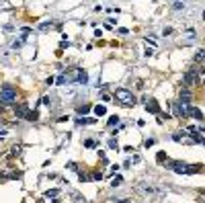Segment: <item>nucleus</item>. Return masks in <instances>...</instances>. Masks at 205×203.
<instances>
[{
	"mask_svg": "<svg viewBox=\"0 0 205 203\" xmlns=\"http://www.w3.org/2000/svg\"><path fill=\"white\" fill-rule=\"evenodd\" d=\"M189 117H195L197 121H203V113H201L199 109H195V107H191V109H189Z\"/></svg>",
	"mask_w": 205,
	"mask_h": 203,
	"instance_id": "obj_8",
	"label": "nucleus"
},
{
	"mask_svg": "<svg viewBox=\"0 0 205 203\" xmlns=\"http://www.w3.org/2000/svg\"><path fill=\"white\" fill-rule=\"evenodd\" d=\"M90 111V105H82V107H78V115H82V113H88Z\"/></svg>",
	"mask_w": 205,
	"mask_h": 203,
	"instance_id": "obj_17",
	"label": "nucleus"
},
{
	"mask_svg": "<svg viewBox=\"0 0 205 203\" xmlns=\"http://www.w3.org/2000/svg\"><path fill=\"white\" fill-rule=\"evenodd\" d=\"M76 82H80V84H86V82H88V74H86V70H80L78 80H76Z\"/></svg>",
	"mask_w": 205,
	"mask_h": 203,
	"instance_id": "obj_11",
	"label": "nucleus"
},
{
	"mask_svg": "<svg viewBox=\"0 0 205 203\" xmlns=\"http://www.w3.org/2000/svg\"><path fill=\"white\" fill-rule=\"evenodd\" d=\"M193 60H195V62H201V60H205V49H197Z\"/></svg>",
	"mask_w": 205,
	"mask_h": 203,
	"instance_id": "obj_12",
	"label": "nucleus"
},
{
	"mask_svg": "<svg viewBox=\"0 0 205 203\" xmlns=\"http://www.w3.org/2000/svg\"><path fill=\"white\" fill-rule=\"evenodd\" d=\"M156 160H158V162H162V160H166V154H164V152H158V156H156Z\"/></svg>",
	"mask_w": 205,
	"mask_h": 203,
	"instance_id": "obj_22",
	"label": "nucleus"
},
{
	"mask_svg": "<svg viewBox=\"0 0 205 203\" xmlns=\"http://www.w3.org/2000/svg\"><path fill=\"white\" fill-rule=\"evenodd\" d=\"M146 148H150V146H154V140H146V144H144Z\"/></svg>",
	"mask_w": 205,
	"mask_h": 203,
	"instance_id": "obj_29",
	"label": "nucleus"
},
{
	"mask_svg": "<svg viewBox=\"0 0 205 203\" xmlns=\"http://www.w3.org/2000/svg\"><path fill=\"white\" fill-rule=\"evenodd\" d=\"M14 113H17V119H25L27 113H29V105H27V103L17 105V107H14Z\"/></svg>",
	"mask_w": 205,
	"mask_h": 203,
	"instance_id": "obj_4",
	"label": "nucleus"
},
{
	"mask_svg": "<svg viewBox=\"0 0 205 203\" xmlns=\"http://www.w3.org/2000/svg\"><path fill=\"white\" fill-rule=\"evenodd\" d=\"M88 123H96V119H92V117H82V119H76V125H88Z\"/></svg>",
	"mask_w": 205,
	"mask_h": 203,
	"instance_id": "obj_10",
	"label": "nucleus"
},
{
	"mask_svg": "<svg viewBox=\"0 0 205 203\" xmlns=\"http://www.w3.org/2000/svg\"><path fill=\"white\" fill-rule=\"evenodd\" d=\"M115 203H131V201H125V199H121V201H115Z\"/></svg>",
	"mask_w": 205,
	"mask_h": 203,
	"instance_id": "obj_31",
	"label": "nucleus"
},
{
	"mask_svg": "<svg viewBox=\"0 0 205 203\" xmlns=\"http://www.w3.org/2000/svg\"><path fill=\"white\" fill-rule=\"evenodd\" d=\"M41 103H43V105H47V107H49V103H51V101H49V96H43V99H41Z\"/></svg>",
	"mask_w": 205,
	"mask_h": 203,
	"instance_id": "obj_25",
	"label": "nucleus"
},
{
	"mask_svg": "<svg viewBox=\"0 0 205 203\" xmlns=\"http://www.w3.org/2000/svg\"><path fill=\"white\" fill-rule=\"evenodd\" d=\"M174 117H178V119H187L189 117V103H185V101H178V103H174Z\"/></svg>",
	"mask_w": 205,
	"mask_h": 203,
	"instance_id": "obj_3",
	"label": "nucleus"
},
{
	"mask_svg": "<svg viewBox=\"0 0 205 203\" xmlns=\"http://www.w3.org/2000/svg\"><path fill=\"white\" fill-rule=\"evenodd\" d=\"M144 55H146V58H150V55H154V51H152V49H148V47H146V53H144Z\"/></svg>",
	"mask_w": 205,
	"mask_h": 203,
	"instance_id": "obj_28",
	"label": "nucleus"
},
{
	"mask_svg": "<svg viewBox=\"0 0 205 203\" xmlns=\"http://www.w3.org/2000/svg\"><path fill=\"white\" fill-rule=\"evenodd\" d=\"M68 119H70V117H68V115H62V117H58V119H55V121H58V123H64V121H68Z\"/></svg>",
	"mask_w": 205,
	"mask_h": 203,
	"instance_id": "obj_23",
	"label": "nucleus"
},
{
	"mask_svg": "<svg viewBox=\"0 0 205 203\" xmlns=\"http://www.w3.org/2000/svg\"><path fill=\"white\" fill-rule=\"evenodd\" d=\"M121 183H123V179H121V176H115V179L111 181V187H119Z\"/></svg>",
	"mask_w": 205,
	"mask_h": 203,
	"instance_id": "obj_16",
	"label": "nucleus"
},
{
	"mask_svg": "<svg viewBox=\"0 0 205 203\" xmlns=\"http://www.w3.org/2000/svg\"><path fill=\"white\" fill-rule=\"evenodd\" d=\"M109 148H111V150H117L119 146H117V142H115V140H109Z\"/></svg>",
	"mask_w": 205,
	"mask_h": 203,
	"instance_id": "obj_21",
	"label": "nucleus"
},
{
	"mask_svg": "<svg viewBox=\"0 0 205 203\" xmlns=\"http://www.w3.org/2000/svg\"><path fill=\"white\" fill-rule=\"evenodd\" d=\"M84 146H86V148H94L96 144H94V140H86V142H84Z\"/></svg>",
	"mask_w": 205,
	"mask_h": 203,
	"instance_id": "obj_20",
	"label": "nucleus"
},
{
	"mask_svg": "<svg viewBox=\"0 0 205 203\" xmlns=\"http://www.w3.org/2000/svg\"><path fill=\"white\" fill-rule=\"evenodd\" d=\"M94 113H96V115H105V113H107V109H105L103 105H96V107H94Z\"/></svg>",
	"mask_w": 205,
	"mask_h": 203,
	"instance_id": "obj_15",
	"label": "nucleus"
},
{
	"mask_svg": "<svg viewBox=\"0 0 205 203\" xmlns=\"http://www.w3.org/2000/svg\"><path fill=\"white\" fill-rule=\"evenodd\" d=\"M58 193H60L58 189H51V191H45V197H55Z\"/></svg>",
	"mask_w": 205,
	"mask_h": 203,
	"instance_id": "obj_19",
	"label": "nucleus"
},
{
	"mask_svg": "<svg viewBox=\"0 0 205 203\" xmlns=\"http://www.w3.org/2000/svg\"><path fill=\"white\" fill-rule=\"evenodd\" d=\"M21 150H23L21 146H12V150H10V156H12V158H14V156H21Z\"/></svg>",
	"mask_w": 205,
	"mask_h": 203,
	"instance_id": "obj_14",
	"label": "nucleus"
},
{
	"mask_svg": "<svg viewBox=\"0 0 205 203\" xmlns=\"http://www.w3.org/2000/svg\"><path fill=\"white\" fill-rule=\"evenodd\" d=\"M168 166H170L174 172H181V174H183V172L187 170V166H189V164H187V162H178V160H170Z\"/></svg>",
	"mask_w": 205,
	"mask_h": 203,
	"instance_id": "obj_5",
	"label": "nucleus"
},
{
	"mask_svg": "<svg viewBox=\"0 0 205 203\" xmlns=\"http://www.w3.org/2000/svg\"><path fill=\"white\" fill-rule=\"evenodd\" d=\"M68 168H70V170H78V166H76V162H70V164H68Z\"/></svg>",
	"mask_w": 205,
	"mask_h": 203,
	"instance_id": "obj_27",
	"label": "nucleus"
},
{
	"mask_svg": "<svg viewBox=\"0 0 205 203\" xmlns=\"http://www.w3.org/2000/svg\"><path fill=\"white\" fill-rule=\"evenodd\" d=\"M178 99H181V101H185V103H191L193 94H191V90H189V88H185V86H183V88L178 90Z\"/></svg>",
	"mask_w": 205,
	"mask_h": 203,
	"instance_id": "obj_6",
	"label": "nucleus"
},
{
	"mask_svg": "<svg viewBox=\"0 0 205 203\" xmlns=\"http://www.w3.org/2000/svg\"><path fill=\"white\" fill-rule=\"evenodd\" d=\"M92 179H94V181H101V179H103V174H101V172H94V174H92Z\"/></svg>",
	"mask_w": 205,
	"mask_h": 203,
	"instance_id": "obj_26",
	"label": "nucleus"
},
{
	"mask_svg": "<svg viewBox=\"0 0 205 203\" xmlns=\"http://www.w3.org/2000/svg\"><path fill=\"white\" fill-rule=\"evenodd\" d=\"M146 111H150V113H156V115H158V113H160V107H158V103L152 99L150 103H146Z\"/></svg>",
	"mask_w": 205,
	"mask_h": 203,
	"instance_id": "obj_7",
	"label": "nucleus"
},
{
	"mask_svg": "<svg viewBox=\"0 0 205 203\" xmlns=\"http://www.w3.org/2000/svg\"><path fill=\"white\" fill-rule=\"evenodd\" d=\"M117 123H119V117H117V115L109 117V125H111V127H113V125H117Z\"/></svg>",
	"mask_w": 205,
	"mask_h": 203,
	"instance_id": "obj_18",
	"label": "nucleus"
},
{
	"mask_svg": "<svg viewBox=\"0 0 205 203\" xmlns=\"http://www.w3.org/2000/svg\"><path fill=\"white\" fill-rule=\"evenodd\" d=\"M113 96H115L117 101H121L123 107H133V105H135V96H133L131 90H127V88H117Z\"/></svg>",
	"mask_w": 205,
	"mask_h": 203,
	"instance_id": "obj_1",
	"label": "nucleus"
},
{
	"mask_svg": "<svg viewBox=\"0 0 205 203\" xmlns=\"http://www.w3.org/2000/svg\"><path fill=\"white\" fill-rule=\"evenodd\" d=\"M17 99V88H12V86H2V90H0V103L2 105H12V101Z\"/></svg>",
	"mask_w": 205,
	"mask_h": 203,
	"instance_id": "obj_2",
	"label": "nucleus"
},
{
	"mask_svg": "<svg viewBox=\"0 0 205 203\" xmlns=\"http://www.w3.org/2000/svg\"><path fill=\"white\" fill-rule=\"evenodd\" d=\"M185 8V4H181V2H174V10H183Z\"/></svg>",
	"mask_w": 205,
	"mask_h": 203,
	"instance_id": "obj_24",
	"label": "nucleus"
},
{
	"mask_svg": "<svg viewBox=\"0 0 205 203\" xmlns=\"http://www.w3.org/2000/svg\"><path fill=\"white\" fill-rule=\"evenodd\" d=\"M201 164H191V166H187V170H185V174H195V172H201Z\"/></svg>",
	"mask_w": 205,
	"mask_h": 203,
	"instance_id": "obj_9",
	"label": "nucleus"
},
{
	"mask_svg": "<svg viewBox=\"0 0 205 203\" xmlns=\"http://www.w3.org/2000/svg\"><path fill=\"white\" fill-rule=\"evenodd\" d=\"M37 119H39V113L37 111H29L27 113V121H37Z\"/></svg>",
	"mask_w": 205,
	"mask_h": 203,
	"instance_id": "obj_13",
	"label": "nucleus"
},
{
	"mask_svg": "<svg viewBox=\"0 0 205 203\" xmlns=\"http://www.w3.org/2000/svg\"><path fill=\"white\" fill-rule=\"evenodd\" d=\"M135 86H137V90H142V88H144V82L137 80V82H135Z\"/></svg>",
	"mask_w": 205,
	"mask_h": 203,
	"instance_id": "obj_30",
	"label": "nucleus"
}]
</instances>
